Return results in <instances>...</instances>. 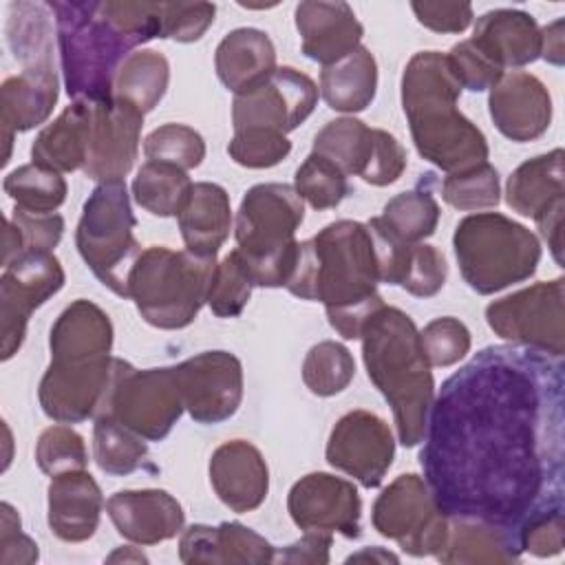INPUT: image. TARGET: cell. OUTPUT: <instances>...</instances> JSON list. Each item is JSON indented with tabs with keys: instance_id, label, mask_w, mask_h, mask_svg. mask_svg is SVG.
Returning <instances> with one entry per match:
<instances>
[{
	"instance_id": "cell-42",
	"label": "cell",
	"mask_w": 565,
	"mask_h": 565,
	"mask_svg": "<svg viewBox=\"0 0 565 565\" xmlns=\"http://www.w3.org/2000/svg\"><path fill=\"white\" fill-rule=\"evenodd\" d=\"M294 190L313 210H331L351 192L347 174L329 159L311 152L294 177Z\"/></svg>"
},
{
	"instance_id": "cell-44",
	"label": "cell",
	"mask_w": 565,
	"mask_h": 565,
	"mask_svg": "<svg viewBox=\"0 0 565 565\" xmlns=\"http://www.w3.org/2000/svg\"><path fill=\"white\" fill-rule=\"evenodd\" d=\"M254 280L238 249H232L221 263H216L212 285L207 291V305L218 318H236L249 302Z\"/></svg>"
},
{
	"instance_id": "cell-36",
	"label": "cell",
	"mask_w": 565,
	"mask_h": 565,
	"mask_svg": "<svg viewBox=\"0 0 565 565\" xmlns=\"http://www.w3.org/2000/svg\"><path fill=\"white\" fill-rule=\"evenodd\" d=\"M170 64L159 51L141 49L126 57L115 77V97L135 106L141 115L150 113L166 95Z\"/></svg>"
},
{
	"instance_id": "cell-19",
	"label": "cell",
	"mask_w": 565,
	"mask_h": 565,
	"mask_svg": "<svg viewBox=\"0 0 565 565\" xmlns=\"http://www.w3.org/2000/svg\"><path fill=\"white\" fill-rule=\"evenodd\" d=\"M143 115L128 102L113 95L106 102H93L90 146L82 172L93 181L124 179L139 152Z\"/></svg>"
},
{
	"instance_id": "cell-14",
	"label": "cell",
	"mask_w": 565,
	"mask_h": 565,
	"mask_svg": "<svg viewBox=\"0 0 565 565\" xmlns=\"http://www.w3.org/2000/svg\"><path fill=\"white\" fill-rule=\"evenodd\" d=\"M64 269L53 252H22L0 276L2 360L18 353L31 313L64 287Z\"/></svg>"
},
{
	"instance_id": "cell-28",
	"label": "cell",
	"mask_w": 565,
	"mask_h": 565,
	"mask_svg": "<svg viewBox=\"0 0 565 565\" xmlns=\"http://www.w3.org/2000/svg\"><path fill=\"white\" fill-rule=\"evenodd\" d=\"M470 40L501 68L525 66L541 57V26L521 9L483 13Z\"/></svg>"
},
{
	"instance_id": "cell-59",
	"label": "cell",
	"mask_w": 565,
	"mask_h": 565,
	"mask_svg": "<svg viewBox=\"0 0 565 565\" xmlns=\"http://www.w3.org/2000/svg\"><path fill=\"white\" fill-rule=\"evenodd\" d=\"M563 29H565V20L563 18H558L552 24L541 29V57L547 60L554 66H563V62H565V44H563L565 35H563Z\"/></svg>"
},
{
	"instance_id": "cell-52",
	"label": "cell",
	"mask_w": 565,
	"mask_h": 565,
	"mask_svg": "<svg viewBox=\"0 0 565 565\" xmlns=\"http://www.w3.org/2000/svg\"><path fill=\"white\" fill-rule=\"evenodd\" d=\"M519 545L523 552H530L539 558L556 556L563 552L565 545V521H563V510L541 514L532 521H527L519 532H516Z\"/></svg>"
},
{
	"instance_id": "cell-48",
	"label": "cell",
	"mask_w": 565,
	"mask_h": 565,
	"mask_svg": "<svg viewBox=\"0 0 565 565\" xmlns=\"http://www.w3.org/2000/svg\"><path fill=\"white\" fill-rule=\"evenodd\" d=\"M424 355L430 366H452L470 351V331L468 327L452 318H435L419 333Z\"/></svg>"
},
{
	"instance_id": "cell-47",
	"label": "cell",
	"mask_w": 565,
	"mask_h": 565,
	"mask_svg": "<svg viewBox=\"0 0 565 565\" xmlns=\"http://www.w3.org/2000/svg\"><path fill=\"white\" fill-rule=\"evenodd\" d=\"M227 152L243 168H271L291 152V141L287 135L276 130L243 128L234 130V137L227 143Z\"/></svg>"
},
{
	"instance_id": "cell-56",
	"label": "cell",
	"mask_w": 565,
	"mask_h": 565,
	"mask_svg": "<svg viewBox=\"0 0 565 565\" xmlns=\"http://www.w3.org/2000/svg\"><path fill=\"white\" fill-rule=\"evenodd\" d=\"M419 24L435 33H461L472 22L468 2H411Z\"/></svg>"
},
{
	"instance_id": "cell-50",
	"label": "cell",
	"mask_w": 565,
	"mask_h": 565,
	"mask_svg": "<svg viewBox=\"0 0 565 565\" xmlns=\"http://www.w3.org/2000/svg\"><path fill=\"white\" fill-rule=\"evenodd\" d=\"M446 276H448V265L444 254L433 245L415 243L411 247L406 274L399 287H404L411 296L430 298L444 287Z\"/></svg>"
},
{
	"instance_id": "cell-20",
	"label": "cell",
	"mask_w": 565,
	"mask_h": 565,
	"mask_svg": "<svg viewBox=\"0 0 565 565\" xmlns=\"http://www.w3.org/2000/svg\"><path fill=\"white\" fill-rule=\"evenodd\" d=\"M488 110L503 137L523 143L539 139L550 128L552 97L536 75L510 71L490 88Z\"/></svg>"
},
{
	"instance_id": "cell-9",
	"label": "cell",
	"mask_w": 565,
	"mask_h": 565,
	"mask_svg": "<svg viewBox=\"0 0 565 565\" xmlns=\"http://www.w3.org/2000/svg\"><path fill=\"white\" fill-rule=\"evenodd\" d=\"M135 227L126 181L115 179L95 185L75 230V245L88 269L121 298H128V276L141 254Z\"/></svg>"
},
{
	"instance_id": "cell-55",
	"label": "cell",
	"mask_w": 565,
	"mask_h": 565,
	"mask_svg": "<svg viewBox=\"0 0 565 565\" xmlns=\"http://www.w3.org/2000/svg\"><path fill=\"white\" fill-rule=\"evenodd\" d=\"M38 561V545L22 534L20 516L11 503H0V563L2 565H29Z\"/></svg>"
},
{
	"instance_id": "cell-6",
	"label": "cell",
	"mask_w": 565,
	"mask_h": 565,
	"mask_svg": "<svg viewBox=\"0 0 565 565\" xmlns=\"http://www.w3.org/2000/svg\"><path fill=\"white\" fill-rule=\"evenodd\" d=\"M305 205L294 185L258 183L249 188L236 212V249L256 287H285L298 254L296 230Z\"/></svg>"
},
{
	"instance_id": "cell-29",
	"label": "cell",
	"mask_w": 565,
	"mask_h": 565,
	"mask_svg": "<svg viewBox=\"0 0 565 565\" xmlns=\"http://www.w3.org/2000/svg\"><path fill=\"white\" fill-rule=\"evenodd\" d=\"M90 119L93 102L68 104L31 143L33 163L60 174L82 170L90 146Z\"/></svg>"
},
{
	"instance_id": "cell-58",
	"label": "cell",
	"mask_w": 565,
	"mask_h": 565,
	"mask_svg": "<svg viewBox=\"0 0 565 565\" xmlns=\"http://www.w3.org/2000/svg\"><path fill=\"white\" fill-rule=\"evenodd\" d=\"M563 218H565V196L552 201L541 214L534 216L541 236L558 265H563Z\"/></svg>"
},
{
	"instance_id": "cell-54",
	"label": "cell",
	"mask_w": 565,
	"mask_h": 565,
	"mask_svg": "<svg viewBox=\"0 0 565 565\" xmlns=\"http://www.w3.org/2000/svg\"><path fill=\"white\" fill-rule=\"evenodd\" d=\"M11 221L22 232L24 252H53L64 234V218L57 212L33 214L15 207Z\"/></svg>"
},
{
	"instance_id": "cell-49",
	"label": "cell",
	"mask_w": 565,
	"mask_h": 565,
	"mask_svg": "<svg viewBox=\"0 0 565 565\" xmlns=\"http://www.w3.org/2000/svg\"><path fill=\"white\" fill-rule=\"evenodd\" d=\"M216 7L212 2H161L159 20L163 40L196 42L214 22Z\"/></svg>"
},
{
	"instance_id": "cell-22",
	"label": "cell",
	"mask_w": 565,
	"mask_h": 565,
	"mask_svg": "<svg viewBox=\"0 0 565 565\" xmlns=\"http://www.w3.org/2000/svg\"><path fill=\"white\" fill-rule=\"evenodd\" d=\"M106 512L117 532L139 545L174 539L185 523L181 503L166 490H119L106 501Z\"/></svg>"
},
{
	"instance_id": "cell-1",
	"label": "cell",
	"mask_w": 565,
	"mask_h": 565,
	"mask_svg": "<svg viewBox=\"0 0 565 565\" xmlns=\"http://www.w3.org/2000/svg\"><path fill=\"white\" fill-rule=\"evenodd\" d=\"M563 358L492 344L455 371L433 399L424 481L446 516L510 532L563 510Z\"/></svg>"
},
{
	"instance_id": "cell-26",
	"label": "cell",
	"mask_w": 565,
	"mask_h": 565,
	"mask_svg": "<svg viewBox=\"0 0 565 565\" xmlns=\"http://www.w3.org/2000/svg\"><path fill=\"white\" fill-rule=\"evenodd\" d=\"M104 497L97 481L86 470H71L51 477L49 483V527L64 543L88 541L102 516Z\"/></svg>"
},
{
	"instance_id": "cell-41",
	"label": "cell",
	"mask_w": 565,
	"mask_h": 565,
	"mask_svg": "<svg viewBox=\"0 0 565 565\" xmlns=\"http://www.w3.org/2000/svg\"><path fill=\"white\" fill-rule=\"evenodd\" d=\"M355 375V360L351 351L335 342L322 340L313 344L302 362V382L305 386L320 397H331L342 393Z\"/></svg>"
},
{
	"instance_id": "cell-10",
	"label": "cell",
	"mask_w": 565,
	"mask_h": 565,
	"mask_svg": "<svg viewBox=\"0 0 565 565\" xmlns=\"http://www.w3.org/2000/svg\"><path fill=\"white\" fill-rule=\"evenodd\" d=\"M130 366V362L115 355L51 360L38 388L40 406L57 424L97 419L106 413L113 388Z\"/></svg>"
},
{
	"instance_id": "cell-4",
	"label": "cell",
	"mask_w": 565,
	"mask_h": 565,
	"mask_svg": "<svg viewBox=\"0 0 565 565\" xmlns=\"http://www.w3.org/2000/svg\"><path fill=\"white\" fill-rule=\"evenodd\" d=\"M461 84L446 53H415L402 75V108L417 152L444 172L488 159L486 135L457 108Z\"/></svg>"
},
{
	"instance_id": "cell-46",
	"label": "cell",
	"mask_w": 565,
	"mask_h": 565,
	"mask_svg": "<svg viewBox=\"0 0 565 565\" xmlns=\"http://www.w3.org/2000/svg\"><path fill=\"white\" fill-rule=\"evenodd\" d=\"M35 461L49 477H57L71 470H86L88 455L79 433L71 426L57 424L46 428L35 446Z\"/></svg>"
},
{
	"instance_id": "cell-27",
	"label": "cell",
	"mask_w": 565,
	"mask_h": 565,
	"mask_svg": "<svg viewBox=\"0 0 565 565\" xmlns=\"http://www.w3.org/2000/svg\"><path fill=\"white\" fill-rule=\"evenodd\" d=\"M214 68L227 90L234 95L249 93L265 84L276 71L274 42L260 29H234L218 42Z\"/></svg>"
},
{
	"instance_id": "cell-31",
	"label": "cell",
	"mask_w": 565,
	"mask_h": 565,
	"mask_svg": "<svg viewBox=\"0 0 565 565\" xmlns=\"http://www.w3.org/2000/svg\"><path fill=\"white\" fill-rule=\"evenodd\" d=\"M521 554L514 532L477 519L448 516V536L435 558L446 565H479L519 563Z\"/></svg>"
},
{
	"instance_id": "cell-51",
	"label": "cell",
	"mask_w": 565,
	"mask_h": 565,
	"mask_svg": "<svg viewBox=\"0 0 565 565\" xmlns=\"http://www.w3.org/2000/svg\"><path fill=\"white\" fill-rule=\"evenodd\" d=\"M446 55L461 88L472 93L490 90L503 75V68L497 66L472 40H461Z\"/></svg>"
},
{
	"instance_id": "cell-3",
	"label": "cell",
	"mask_w": 565,
	"mask_h": 565,
	"mask_svg": "<svg viewBox=\"0 0 565 565\" xmlns=\"http://www.w3.org/2000/svg\"><path fill=\"white\" fill-rule=\"evenodd\" d=\"M380 282V260L369 225L342 218L298 243L285 287L296 298L322 302L329 324L344 340H358L366 320L384 305L377 294Z\"/></svg>"
},
{
	"instance_id": "cell-11",
	"label": "cell",
	"mask_w": 565,
	"mask_h": 565,
	"mask_svg": "<svg viewBox=\"0 0 565 565\" xmlns=\"http://www.w3.org/2000/svg\"><path fill=\"white\" fill-rule=\"evenodd\" d=\"M371 521L382 536L395 541L411 556H437L448 536V516L415 472L399 475L382 490L373 503Z\"/></svg>"
},
{
	"instance_id": "cell-15",
	"label": "cell",
	"mask_w": 565,
	"mask_h": 565,
	"mask_svg": "<svg viewBox=\"0 0 565 565\" xmlns=\"http://www.w3.org/2000/svg\"><path fill=\"white\" fill-rule=\"evenodd\" d=\"M316 104V82L291 66H280L258 88L234 97L232 124L234 130L267 128L287 135L313 113Z\"/></svg>"
},
{
	"instance_id": "cell-60",
	"label": "cell",
	"mask_w": 565,
	"mask_h": 565,
	"mask_svg": "<svg viewBox=\"0 0 565 565\" xmlns=\"http://www.w3.org/2000/svg\"><path fill=\"white\" fill-rule=\"evenodd\" d=\"M24 252V241L20 227L11 221L4 218V249H2V265H9L13 258H18Z\"/></svg>"
},
{
	"instance_id": "cell-37",
	"label": "cell",
	"mask_w": 565,
	"mask_h": 565,
	"mask_svg": "<svg viewBox=\"0 0 565 565\" xmlns=\"http://www.w3.org/2000/svg\"><path fill=\"white\" fill-rule=\"evenodd\" d=\"M192 185L185 170L163 161H146L132 181V196L154 216H179L190 201Z\"/></svg>"
},
{
	"instance_id": "cell-16",
	"label": "cell",
	"mask_w": 565,
	"mask_h": 565,
	"mask_svg": "<svg viewBox=\"0 0 565 565\" xmlns=\"http://www.w3.org/2000/svg\"><path fill=\"white\" fill-rule=\"evenodd\" d=\"M183 406L199 424L230 419L243 399V364L230 351H203L174 364Z\"/></svg>"
},
{
	"instance_id": "cell-32",
	"label": "cell",
	"mask_w": 565,
	"mask_h": 565,
	"mask_svg": "<svg viewBox=\"0 0 565 565\" xmlns=\"http://www.w3.org/2000/svg\"><path fill=\"white\" fill-rule=\"evenodd\" d=\"M177 218L188 252L196 256H216L232 227L230 194L218 183L199 181L192 185L190 201Z\"/></svg>"
},
{
	"instance_id": "cell-33",
	"label": "cell",
	"mask_w": 565,
	"mask_h": 565,
	"mask_svg": "<svg viewBox=\"0 0 565 565\" xmlns=\"http://www.w3.org/2000/svg\"><path fill=\"white\" fill-rule=\"evenodd\" d=\"M563 161V148L523 161L505 183V203L521 216L534 218L552 201L565 196Z\"/></svg>"
},
{
	"instance_id": "cell-23",
	"label": "cell",
	"mask_w": 565,
	"mask_h": 565,
	"mask_svg": "<svg viewBox=\"0 0 565 565\" xmlns=\"http://www.w3.org/2000/svg\"><path fill=\"white\" fill-rule=\"evenodd\" d=\"M210 483L232 512H252L267 499L269 468L254 444L232 439L212 452Z\"/></svg>"
},
{
	"instance_id": "cell-12",
	"label": "cell",
	"mask_w": 565,
	"mask_h": 565,
	"mask_svg": "<svg viewBox=\"0 0 565 565\" xmlns=\"http://www.w3.org/2000/svg\"><path fill=\"white\" fill-rule=\"evenodd\" d=\"M565 278L536 282L486 307L488 327L512 344L563 358L565 353Z\"/></svg>"
},
{
	"instance_id": "cell-34",
	"label": "cell",
	"mask_w": 565,
	"mask_h": 565,
	"mask_svg": "<svg viewBox=\"0 0 565 565\" xmlns=\"http://www.w3.org/2000/svg\"><path fill=\"white\" fill-rule=\"evenodd\" d=\"M377 62L366 46L329 64L320 73V95L338 113H360L375 99Z\"/></svg>"
},
{
	"instance_id": "cell-30",
	"label": "cell",
	"mask_w": 565,
	"mask_h": 565,
	"mask_svg": "<svg viewBox=\"0 0 565 565\" xmlns=\"http://www.w3.org/2000/svg\"><path fill=\"white\" fill-rule=\"evenodd\" d=\"M49 347L51 360H88L110 355L113 322L95 302L79 298L53 322Z\"/></svg>"
},
{
	"instance_id": "cell-7",
	"label": "cell",
	"mask_w": 565,
	"mask_h": 565,
	"mask_svg": "<svg viewBox=\"0 0 565 565\" xmlns=\"http://www.w3.org/2000/svg\"><path fill=\"white\" fill-rule=\"evenodd\" d=\"M216 256L152 245L139 254L128 276V298L141 318L166 331L194 322L207 305Z\"/></svg>"
},
{
	"instance_id": "cell-40",
	"label": "cell",
	"mask_w": 565,
	"mask_h": 565,
	"mask_svg": "<svg viewBox=\"0 0 565 565\" xmlns=\"http://www.w3.org/2000/svg\"><path fill=\"white\" fill-rule=\"evenodd\" d=\"M4 192L15 201V207L33 214H51L66 201V181L60 172L26 163L11 170L2 181Z\"/></svg>"
},
{
	"instance_id": "cell-8",
	"label": "cell",
	"mask_w": 565,
	"mask_h": 565,
	"mask_svg": "<svg viewBox=\"0 0 565 565\" xmlns=\"http://www.w3.org/2000/svg\"><path fill=\"white\" fill-rule=\"evenodd\" d=\"M452 247L463 280L481 296L527 280L541 260L536 234L499 212L461 218L452 234Z\"/></svg>"
},
{
	"instance_id": "cell-17",
	"label": "cell",
	"mask_w": 565,
	"mask_h": 565,
	"mask_svg": "<svg viewBox=\"0 0 565 565\" xmlns=\"http://www.w3.org/2000/svg\"><path fill=\"white\" fill-rule=\"evenodd\" d=\"M324 455L329 466L347 472L371 490L382 483L393 463L395 439L380 415L358 408L335 422Z\"/></svg>"
},
{
	"instance_id": "cell-43",
	"label": "cell",
	"mask_w": 565,
	"mask_h": 565,
	"mask_svg": "<svg viewBox=\"0 0 565 565\" xmlns=\"http://www.w3.org/2000/svg\"><path fill=\"white\" fill-rule=\"evenodd\" d=\"M441 199L457 210L494 207L501 201L499 172L488 161L468 170L450 172L441 183Z\"/></svg>"
},
{
	"instance_id": "cell-5",
	"label": "cell",
	"mask_w": 565,
	"mask_h": 565,
	"mask_svg": "<svg viewBox=\"0 0 565 565\" xmlns=\"http://www.w3.org/2000/svg\"><path fill=\"white\" fill-rule=\"evenodd\" d=\"M360 340L369 380L393 411L399 444L417 446L426 435L435 380L413 318L382 305L366 320Z\"/></svg>"
},
{
	"instance_id": "cell-38",
	"label": "cell",
	"mask_w": 565,
	"mask_h": 565,
	"mask_svg": "<svg viewBox=\"0 0 565 565\" xmlns=\"http://www.w3.org/2000/svg\"><path fill=\"white\" fill-rule=\"evenodd\" d=\"M373 146L375 128H369L355 117H340L318 130L311 152L329 159L344 174L362 177L369 168Z\"/></svg>"
},
{
	"instance_id": "cell-18",
	"label": "cell",
	"mask_w": 565,
	"mask_h": 565,
	"mask_svg": "<svg viewBox=\"0 0 565 565\" xmlns=\"http://www.w3.org/2000/svg\"><path fill=\"white\" fill-rule=\"evenodd\" d=\"M287 510L291 521L305 532H340L347 539L362 534V499L358 488L329 472L300 477L287 494Z\"/></svg>"
},
{
	"instance_id": "cell-2",
	"label": "cell",
	"mask_w": 565,
	"mask_h": 565,
	"mask_svg": "<svg viewBox=\"0 0 565 565\" xmlns=\"http://www.w3.org/2000/svg\"><path fill=\"white\" fill-rule=\"evenodd\" d=\"M161 2H49L60 44L64 86L75 102H106L132 49L161 35Z\"/></svg>"
},
{
	"instance_id": "cell-24",
	"label": "cell",
	"mask_w": 565,
	"mask_h": 565,
	"mask_svg": "<svg viewBox=\"0 0 565 565\" xmlns=\"http://www.w3.org/2000/svg\"><path fill=\"white\" fill-rule=\"evenodd\" d=\"M179 558L188 565H265L276 561V547L236 521H225L216 527L196 523L181 534Z\"/></svg>"
},
{
	"instance_id": "cell-13",
	"label": "cell",
	"mask_w": 565,
	"mask_h": 565,
	"mask_svg": "<svg viewBox=\"0 0 565 565\" xmlns=\"http://www.w3.org/2000/svg\"><path fill=\"white\" fill-rule=\"evenodd\" d=\"M185 411L174 366H130L117 382L106 413L148 441H161ZM102 417V415H99Z\"/></svg>"
},
{
	"instance_id": "cell-61",
	"label": "cell",
	"mask_w": 565,
	"mask_h": 565,
	"mask_svg": "<svg viewBox=\"0 0 565 565\" xmlns=\"http://www.w3.org/2000/svg\"><path fill=\"white\" fill-rule=\"evenodd\" d=\"M362 558H371V561H382V563H397V556L395 554H391V552H384L382 547H366V550H362V552H358V554H351L347 561L351 563V561H362Z\"/></svg>"
},
{
	"instance_id": "cell-21",
	"label": "cell",
	"mask_w": 565,
	"mask_h": 565,
	"mask_svg": "<svg viewBox=\"0 0 565 565\" xmlns=\"http://www.w3.org/2000/svg\"><path fill=\"white\" fill-rule=\"evenodd\" d=\"M60 82L53 62H38L24 66L18 75H11L0 86V119L2 137L7 143L2 163L11 157V141L15 132H26L44 124L60 95Z\"/></svg>"
},
{
	"instance_id": "cell-62",
	"label": "cell",
	"mask_w": 565,
	"mask_h": 565,
	"mask_svg": "<svg viewBox=\"0 0 565 565\" xmlns=\"http://www.w3.org/2000/svg\"><path fill=\"white\" fill-rule=\"evenodd\" d=\"M108 563H117V561H135V563H148V558L141 554V552H137L135 547H119V550H115L108 558H106Z\"/></svg>"
},
{
	"instance_id": "cell-25",
	"label": "cell",
	"mask_w": 565,
	"mask_h": 565,
	"mask_svg": "<svg viewBox=\"0 0 565 565\" xmlns=\"http://www.w3.org/2000/svg\"><path fill=\"white\" fill-rule=\"evenodd\" d=\"M305 57L322 66L335 64L360 46L364 26L347 2L305 0L294 11Z\"/></svg>"
},
{
	"instance_id": "cell-45",
	"label": "cell",
	"mask_w": 565,
	"mask_h": 565,
	"mask_svg": "<svg viewBox=\"0 0 565 565\" xmlns=\"http://www.w3.org/2000/svg\"><path fill=\"white\" fill-rule=\"evenodd\" d=\"M143 154L148 161H163L181 170H192L205 159V141L185 124H163L143 139Z\"/></svg>"
},
{
	"instance_id": "cell-35",
	"label": "cell",
	"mask_w": 565,
	"mask_h": 565,
	"mask_svg": "<svg viewBox=\"0 0 565 565\" xmlns=\"http://www.w3.org/2000/svg\"><path fill=\"white\" fill-rule=\"evenodd\" d=\"M433 183L435 174L426 172L422 174L417 188L395 194L384 205L380 221L399 241L415 245L435 234L441 212L430 190Z\"/></svg>"
},
{
	"instance_id": "cell-53",
	"label": "cell",
	"mask_w": 565,
	"mask_h": 565,
	"mask_svg": "<svg viewBox=\"0 0 565 565\" xmlns=\"http://www.w3.org/2000/svg\"><path fill=\"white\" fill-rule=\"evenodd\" d=\"M406 170V150L404 146L386 130L375 128V146H373V154L369 161L366 172L362 174V179L371 185H391L395 183L402 172Z\"/></svg>"
},
{
	"instance_id": "cell-57",
	"label": "cell",
	"mask_w": 565,
	"mask_h": 565,
	"mask_svg": "<svg viewBox=\"0 0 565 565\" xmlns=\"http://www.w3.org/2000/svg\"><path fill=\"white\" fill-rule=\"evenodd\" d=\"M331 532H307L300 541L287 545L280 554H276V561L282 563H329V550H331Z\"/></svg>"
},
{
	"instance_id": "cell-39",
	"label": "cell",
	"mask_w": 565,
	"mask_h": 565,
	"mask_svg": "<svg viewBox=\"0 0 565 565\" xmlns=\"http://www.w3.org/2000/svg\"><path fill=\"white\" fill-rule=\"evenodd\" d=\"M93 457L102 472L124 477L146 466L148 446L115 417L102 415L93 426Z\"/></svg>"
}]
</instances>
